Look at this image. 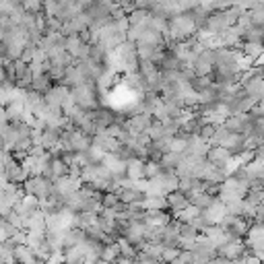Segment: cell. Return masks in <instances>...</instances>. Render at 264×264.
Here are the masks:
<instances>
[{
    "label": "cell",
    "mask_w": 264,
    "mask_h": 264,
    "mask_svg": "<svg viewBox=\"0 0 264 264\" xmlns=\"http://www.w3.org/2000/svg\"><path fill=\"white\" fill-rule=\"evenodd\" d=\"M126 176L132 180V182H139L145 178V161L139 159V157H132L128 161V170H126Z\"/></svg>",
    "instance_id": "7"
},
{
    "label": "cell",
    "mask_w": 264,
    "mask_h": 264,
    "mask_svg": "<svg viewBox=\"0 0 264 264\" xmlns=\"http://www.w3.org/2000/svg\"><path fill=\"white\" fill-rule=\"evenodd\" d=\"M194 262V252L190 250H180V256L172 262V264H192Z\"/></svg>",
    "instance_id": "18"
},
{
    "label": "cell",
    "mask_w": 264,
    "mask_h": 264,
    "mask_svg": "<svg viewBox=\"0 0 264 264\" xmlns=\"http://www.w3.org/2000/svg\"><path fill=\"white\" fill-rule=\"evenodd\" d=\"M163 172V168H161V163H157V161H149V163H145V178H157L159 174Z\"/></svg>",
    "instance_id": "16"
},
{
    "label": "cell",
    "mask_w": 264,
    "mask_h": 264,
    "mask_svg": "<svg viewBox=\"0 0 264 264\" xmlns=\"http://www.w3.org/2000/svg\"><path fill=\"white\" fill-rule=\"evenodd\" d=\"M19 141H21V135H19L17 126L11 122V124L5 128V132H3V149L9 151V153H13V151L17 149V145H19Z\"/></svg>",
    "instance_id": "6"
},
{
    "label": "cell",
    "mask_w": 264,
    "mask_h": 264,
    "mask_svg": "<svg viewBox=\"0 0 264 264\" xmlns=\"http://www.w3.org/2000/svg\"><path fill=\"white\" fill-rule=\"evenodd\" d=\"M23 190L25 194H33V196H38L40 201H44V198H50L56 188H54V182L44 178V176H31L27 178V182L23 184Z\"/></svg>",
    "instance_id": "2"
},
{
    "label": "cell",
    "mask_w": 264,
    "mask_h": 264,
    "mask_svg": "<svg viewBox=\"0 0 264 264\" xmlns=\"http://www.w3.org/2000/svg\"><path fill=\"white\" fill-rule=\"evenodd\" d=\"M15 258H17V264H36L38 256L29 246H17L15 248Z\"/></svg>",
    "instance_id": "9"
},
{
    "label": "cell",
    "mask_w": 264,
    "mask_h": 264,
    "mask_svg": "<svg viewBox=\"0 0 264 264\" xmlns=\"http://www.w3.org/2000/svg\"><path fill=\"white\" fill-rule=\"evenodd\" d=\"M180 256V248H165L161 256V264H172Z\"/></svg>",
    "instance_id": "17"
},
{
    "label": "cell",
    "mask_w": 264,
    "mask_h": 264,
    "mask_svg": "<svg viewBox=\"0 0 264 264\" xmlns=\"http://www.w3.org/2000/svg\"><path fill=\"white\" fill-rule=\"evenodd\" d=\"M168 211H172V215H178L180 211H184L188 205H190V201H188V196L184 194V192H180V190H174V192H170L168 196Z\"/></svg>",
    "instance_id": "5"
},
{
    "label": "cell",
    "mask_w": 264,
    "mask_h": 264,
    "mask_svg": "<svg viewBox=\"0 0 264 264\" xmlns=\"http://www.w3.org/2000/svg\"><path fill=\"white\" fill-rule=\"evenodd\" d=\"M23 9L29 15H40L44 9V0H23Z\"/></svg>",
    "instance_id": "14"
},
{
    "label": "cell",
    "mask_w": 264,
    "mask_h": 264,
    "mask_svg": "<svg viewBox=\"0 0 264 264\" xmlns=\"http://www.w3.org/2000/svg\"><path fill=\"white\" fill-rule=\"evenodd\" d=\"M71 95L75 97V102H77V106H79L81 110H85V112H95V110H99L95 81H89V83L79 85V87H73V89H71Z\"/></svg>",
    "instance_id": "1"
},
{
    "label": "cell",
    "mask_w": 264,
    "mask_h": 264,
    "mask_svg": "<svg viewBox=\"0 0 264 264\" xmlns=\"http://www.w3.org/2000/svg\"><path fill=\"white\" fill-rule=\"evenodd\" d=\"M50 77H48V73H44V75H38V77H33V83H31V91H38V93H42V95H46L50 89H52V85H50Z\"/></svg>",
    "instance_id": "11"
},
{
    "label": "cell",
    "mask_w": 264,
    "mask_h": 264,
    "mask_svg": "<svg viewBox=\"0 0 264 264\" xmlns=\"http://www.w3.org/2000/svg\"><path fill=\"white\" fill-rule=\"evenodd\" d=\"M7 184H9V178H7V174H5V172H0V190H3Z\"/></svg>",
    "instance_id": "21"
},
{
    "label": "cell",
    "mask_w": 264,
    "mask_h": 264,
    "mask_svg": "<svg viewBox=\"0 0 264 264\" xmlns=\"http://www.w3.org/2000/svg\"><path fill=\"white\" fill-rule=\"evenodd\" d=\"M120 203H122V201H120L118 192H108V194H104V198H102L104 209H116Z\"/></svg>",
    "instance_id": "15"
},
{
    "label": "cell",
    "mask_w": 264,
    "mask_h": 264,
    "mask_svg": "<svg viewBox=\"0 0 264 264\" xmlns=\"http://www.w3.org/2000/svg\"><path fill=\"white\" fill-rule=\"evenodd\" d=\"M71 95V89L66 85H54L46 95H44V102L46 106L50 108H56V110H62V104L66 102V97Z\"/></svg>",
    "instance_id": "3"
},
{
    "label": "cell",
    "mask_w": 264,
    "mask_h": 264,
    "mask_svg": "<svg viewBox=\"0 0 264 264\" xmlns=\"http://www.w3.org/2000/svg\"><path fill=\"white\" fill-rule=\"evenodd\" d=\"M11 159H15L13 153H9V151H5V149H0V172H5L7 163H9Z\"/></svg>",
    "instance_id": "19"
},
{
    "label": "cell",
    "mask_w": 264,
    "mask_h": 264,
    "mask_svg": "<svg viewBox=\"0 0 264 264\" xmlns=\"http://www.w3.org/2000/svg\"><path fill=\"white\" fill-rule=\"evenodd\" d=\"M5 174H7L9 182H13V184H25V182H27V178H29V174L23 170L21 161H17V159H11V161L7 163Z\"/></svg>",
    "instance_id": "4"
},
{
    "label": "cell",
    "mask_w": 264,
    "mask_h": 264,
    "mask_svg": "<svg viewBox=\"0 0 264 264\" xmlns=\"http://www.w3.org/2000/svg\"><path fill=\"white\" fill-rule=\"evenodd\" d=\"M44 95L42 93H38V91H27V95H25V110H29V112H33V114H38L42 108H44Z\"/></svg>",
    "instance_id": "8"
},
{
    "label": "cell",
    "mask_w": 264,
    "mask_h": 264,
    "mask_svg": "<svg viewBox=\"0 0 264 264\" xmlns=\"http://www.w3.org/2000/svg\"><path fill=\"white\" fill-rule=\"evenodd\" d=\"M9 81V75H7V69H5V66L3 64H0V85H3V83H7Z\"/></svg>",
    "instance_id": "20"
},
{
    "label": "cell",
    "mask_w": 264,
    "mask_h": 264,
    "mask_svg": "<svg viewBox=\"0 0 264 264\" xmlns=\"http://www.w3.org/2000/svg\"><path fill=\"white\" fill-rule=\"evenodd\" d=\"M120 258H122V252H120V244H118V242H112V244L104 246L102 260H106V262L114 264V262H116V260H120Z\"/></svg>",
    "instance_id": "13"
},
{
    "label": "cell",
    "mask_w": 264,
    "mask_h": 264,
    "mask_svg": "<svg viewBox=\"0 0 264 264\" xmlns=\"http://www.w3.org/2000/svg\"><path fill=\"white\" fill-rule=\"evenodd\" d=\"M15 89H17V85H15L13 81H7V83L0 85V106H5V108H7V106L13 102Z\"/></svg>",
    "instance_id": "12"
},
{
    "label": "cell",
    "mask_w": 264,
    "mask_h": 264,
    "mask_svg": "<svg viewBox=\"0 0 264 264\" xmlns=\"http://www.w3.org/2000/svg\"><path fill=\"white\" fill-rule=\"evenodd\" d=\"M64 264H87L85 252H83L79 246L66 248V250H64Z\"/></svg>",
    "instance_id": "10"
}]
</instances>
